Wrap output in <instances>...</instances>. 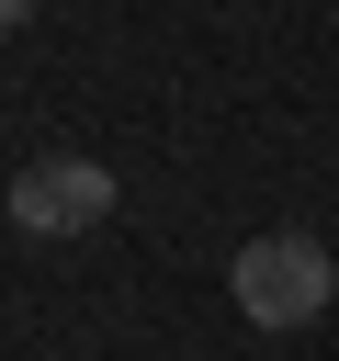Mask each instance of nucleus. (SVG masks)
Instances as JSON below:
<instances>
[{"label":"nucleus","mask_w":339,"mask_h":361,"mask_svg":"<svg viewBox=\"0 0 339 361\" xmlns=\"http://www.w3.org/2000/svg\"><path fill=\"white\" fill-rule=\"evenodd\" d=\"M226 293H237L249 327H305V316L339 305V259H328L305 226H271V237H249V248L226 259Z\"/></svg>","instance_id":"f257e3e1"},{"label":"nucleus","mask_w":339,"mask_h":361,"mask_svg":"<svg viewBox=\"0 0 339 361\" xmlns=\"http://www.w3.org/2000/svg\"><path fill=\"white\" fill-rule=\"evenodd\" d=\"M102 214H113V169L102 158H34L11 180V226L23 237H90Z\"/></svg>","instance_id":"f03ea898"},{"label":"nucleus","mask_w":339,"mask_h":361,"mask_svg":"<svg viewBox=\"0 0 339 361\" xmlns=\"http://www.w3.org/2000/svg\"><path fill=\"white\" fill-rule=\"evenodd\" d=\"M23 11H34V0H0V34H11V23H23Z\"/></svg>","instance_id":"7ed1b4c3"}]
</instances>
